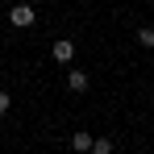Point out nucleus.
I'll return each instance as SVG.
<instances>
[{
	"label": "nucleus",
	"mask_w": 154,
	"mask_h": 154,
	"mask_svg": "<svg viewBox=\"0 0 154 154\" xmlns=\"http://www.w3.org/2000/svg\"><path fill=\"white\" fill-rule=\"evenodd\" d=\"M33 21H38L33 4H17V0H13V13H8V25H17V29H29Z\"/></svg>",
	"instance_id": "f257e3e1"
},
{
	"label": "nucleus",
	"mask_w": 154,
	"mask_h": 154,
	"mask_svg": "<svg viewBox=\"0 0 154 154\" xmlns=\"http://www.w3.org/2000/svg\"><path fill=\"white\" fill-rule=\"evenodd\" d=\"M67 88H71V92H88V75H83V71H71V75H67Z\"/></svg>",
	"instance_id": "7ed1b4c3"
},
{
	"label": "nucleus",
	"mask_w": 154,
	"mask_h": 154,
	"mask_svg": "<svg viewBox=\"0 0 154 154\" xmlns=\"http://www.w3.org/2000/svg\"><path fill=\"white\" fill-rule=\"evenodd\" d=\"M92 150H96V154H108V150H112V142H108V137H96V142H92Z\"/></svg>",
	"instance_id": "423d86ee"
},
{
	"label": "nucleus",
	"mask_w": 154,
	"mask_h": 154,
	"mask_svg": "<svg viewBox=\"0 0 154 154\" xmlns=\"http://www.w3.org/2000/svg\"><path fill=\"white\" fill-rule=\"evenodd\" d=\"M54 63H63V67H67V63H71V58H75V46H71V42H67V38H63V42H54Z\"/></svg>",
	"instance_id": "f03ea898"
},
{
	"label": "nucleus",
	"mask_w": 154,
	"mask_h": 154,
	"mask_svg": "<svg viewBox=\"0 0 154 154\" xmlns=\"http://www.w3.org/2000/svg\"><path fill=\"white\" fill-rule=\"evenodd\" d=\"M8 108H13V96H8V92H0V117H4Z\"/></svg>",
	"instance_id": "0eeeda50"
},
{
	"label": "nucleus",
	"mask_w": 154,
	"mask_h": 154,
	"mask_svg": "<svg viewBox=\"0 0 154 154\" xmlns=\"http://www.w3.org/2000/svg\"><path fill=\"white\" fill-rule=\"evenodd\" d=\"M137 42H142L146 50H154V25H142V29H137Z\"/></svg>",
	"instance_id": "39448f33"
},
{
	"label": "nucleus",
	"mask_w": 154,
	"mask_h": 154,
	"mask_svg": "<svg viewBox=\"0 0 154 154\" xmlns=\"http://www.w3.org/2000/svg\"><path fill=\"white\" fill-rule=\"evenodd\" d=\"M92 142H96V137H88V133H83V129H79L75 137H71V146H75L79 154H83V150H92Z\"/></svg>",
	"instance_id": "20e7f679"
},
{
	"label": "nucleus",
	"mask_w": 154,
	"mask_h": 154,
	"mask_svg": "<svg viewBox=\"0 0 154 154\" xmlns=\"http://www.w3.org/2000/svg\"><path fill=\"white\" fill-rule=\"evenodd\" d=\"M8 4H13V0H8Z\"/></svg>",
	"instance_id": "6e6552de"
}]
</instances>
